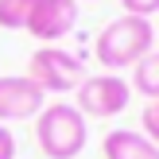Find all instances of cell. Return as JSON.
<instances>
[{
    "label": "cell",
    "instance_id": "1",
    "mask_svg": "<svg viewBox=\"0 0 159 159\" xmlns=\"http://www.w3.org/2000/svg\"><path fill=\"white\" fill-rule=\"evenodd\" d=\"M35 144L47 159H78L89 144V120L70 101L43 105V113L35 116Z\"/></svg>",
    "mask_w": 159,
    "mask_h": 159
},
{
    "label": "cell",
    "instance_id": "2",
    "mask_svg": "<svg viewBox=\"0 0 159 159\" xmlns=\"http://www.w3.org/2000/svg\"><path fill=\"white\" fill-rule=\"evenodd\" d=\"M152 47H155L152 20H144V16H120V20L101 27L97 43H93V54H97V62L109 74H120V70H132Z\"/></svg>",
    "mask_w": 159,
    "mask_h": 159
},
{
    "label": "cell",
    "instance_id": "3",
    "mask_svg": "<svg viewBox=\"0 0 159 159\" xmlns=\"http://www.w3.org/2000/svg\"><path fill=\"white\" fill-rule=\"evenodd\" d=\"M27 78L43 93H70L82 85L85 62H82V54L62 51V47H39L27 62Z\"/></svg>",
    "mask_w": 159,
    "mask_h": 159
},
{
    "label": "cell",
    "instance_id": "4",
    "mask_svg": "<svg viewBox=\"0 0 159 159\" xmlns=\"http://www.w3.org/2000/svg\"><path fill=\"white\" fill-rule=\"evenodd\" d=\"M74 93H78L74 105L82 109L85 120H89V116H120L124 109H128V101H132V85L124 82L120 74H109V70L85 74Z\"/></svg>",
    "mask_w": 159,
    "mask_h": 159
},
{
    "label": "cell",
    "instance_id": "5",
    "mask_svg": "<svg viewBox=\"0 0 159 159\" xmlns=\"http://www.w3.org/2000/svg\"><path fill=\"white\" fill-rule=\"evenodd\" d=\"M47 105V93L31 82L27 74H8L0 78V124L16 120H35Z\"/></svg>",
    "mask_w": 159,
    "mask_h": 159
},
{
    "label": "cell",
    "instance_id": "6",
    "mask_svg": "<svg viewBox=\"0 0 159 159\" xmlns=\"http://www.w3.org/2000/svg\"><path fill=\"white\" fill-rule=\"evenodd\" d=\"M78 23V0H35L27 16V35H35L39 43H58L74 31Z\"/></svg>",
    "mask_w": 159,
    "mask_h": 159
},
{
    "label": "cell",
    "instance_id": "7",
    "mask_svg": "<svg viewBox=\"0 0 159 159\" xmlns=\"http://www.w3.org/2000/svg\"><path fill=\"white\" fill-rule=\"evenodd\" d=\"M105 159H159V148L136 128H113L101 140Z\"/></svg>",
    "mask_w": 159,
    "mask_h": 159
},
{
    "label": "cell",
    "instance_id": "8",
    "mask_svg": "<svg viewBox=\"0 0 159 159\" xmlns=\"http://www.w3.org/2000/svg\"><path fill=\"white\" fill-rule=\"evenodd\" d=\"M132 89L144 93L148 101H159V51H148L144 58L132 66Z\"/></svg>",
    "mask_w": 159,
    "mask_h": 159
},
{
    "label": "cell",
    "instance_id": "9",
    "mask_svg": "<svg viewBox=\"0 0 159 159\" xmlns=\"http://www.w3.org/2000/svg\"><path fill=\"white\" fill-rule=\"evenodd\" d=\"M35 0H0V27L4 31H23Z\"/></svg>",
    "mask_w": 159,
    "mask_h": 159
},
{
    "label": "cell",
    "instance_id": "10",
    "mask_svg": "<svg viewBox=\"0 0 159 159\" xmlns=\"http://www.w3.org/2000/svg\"><path fill=\"white\" fill-rule=\"evenodd\" d=\"M144 136L159 148V101H148V109H144Z\"/></svg>",
    "mask_w": 159,
    "mask_h": 159
},
{
    "label": "cell",
    "instance_id": "11",
    "mask_svg": "<svg viewBox=\"0 0 159 159\" xmlns=\"http://www.w3.org/2000/svg\"><path fill=\"white\" fill-rule=\"evenodd\" d=\"M124 4V16H159V0H120Z\"/></svg>",
    "mask_w": 159,
    "mask_h": 159
},
{
    "label": "cell",
    "instance_id": "12",
    "mask_svg": "<svg viewBox=\"0 0 159 159\" xmlns=\"http://www.w3.org/2000/svg\"><path fill=\"white\" fill-rule=\"evenodd\" d=\"M16 152H20V144H16L12 128H8V124H0V159H16Z\"/></svg>",
    "mask_w": 159,
    "mask_h": 159
},
{
    "label": "cell",
    "instance_id": "13",
    "mask_svg": "<svg viewBox=\"0 0 159 159\" xmlns=\"http://www.w3.org/2000/svg\"><path fill=\"white\" fill-rule=\"evenodd\" d=\"M155 35H159V27H155Z\"/></svg>",
    "mask_w": 159,
    "mask_h": 159
}]
</instances>
